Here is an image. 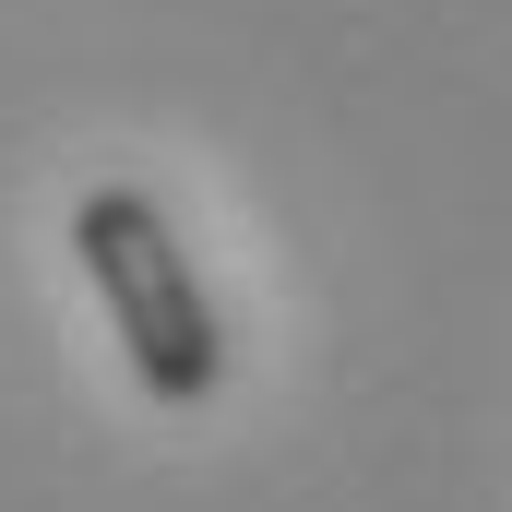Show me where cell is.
Wrapping results in <instances>:
<instances>
[{
  "instance_id": "1",
  "label": "cell",
  "mask_w": 512,
  "mask_h": 512,
  "mask_svg": "<svg viewBox=\"0 0 512 512\" xmlns=\"http://www.w3.org/2000/svg\"><path fill=\"white\" fill-rule=\"evenodd\" d=\"M72 262H84V286L108 298V334H120L131 382L155 393V405H215L227 393V322H215V298H203V274L179 251V227L143 203V191H84L72 203Z\"/></svg>"
}]
</instances>
